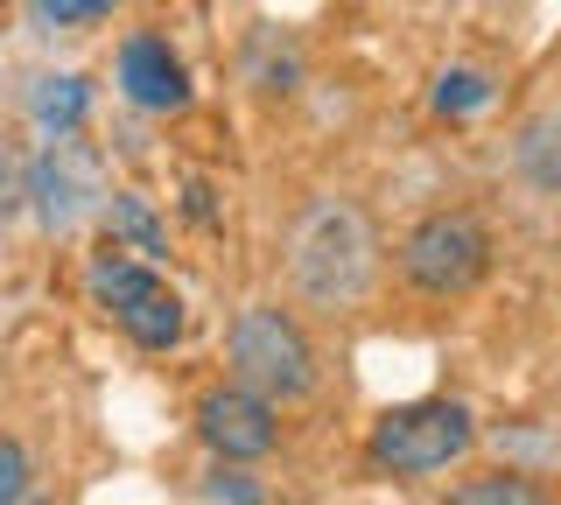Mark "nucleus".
<instances>
[{"mask_svg":"<svg viewBox=\"0 0 561 505\" xmlns=\"http://www.w3.org/2000/svg\"><path fill=\"white\" fill-rule=\"evenodd\" d=\"M28 113H35V127H43V134H78V127H84V113H92V84H84L78 71H64V78H35Z\"/></svg>","mask_w":561,"mask_h":505,"instance_id":"1a4fd4ad","label":"nucleus"},{"mask_svg":"<svg viewBox=\"0 0 561 505\" xmlns=\"http://www.w3.org/2000/svg\"><path fill=\"white\" fill-rule=\"evenodd\" d=\"M22 492H28V457H22V443L0 435V505H14Z\"/></svg>","mask_w":561,"mask_h":505,"instance_id":"4468645a","label":"nucleus"},{"mask_svg":"<svg viewBox=\"0 0 561 505\" xmlns=\"http://www.w3.org/2000/svg\"><path fill=\"white\" fill-rule=\"evenodd\" d=\"M484 106H491V78L484 71L456 64V71L435 78V113H443V119H470V113H484Z\"/></svg>","mask_w":561,"mask_h":505,"instance_id":"9b49d317","label":"nucleus"},{"mask_svg":"<svg viewBox=\"0 0 561 505\" xmlns=\"http://www.w3.org/2000/svg\"><path fill=\"white\" fill-rule=\"evenodd\" d=\"M99 211H105V232H113V239H134L140 253H162V246H169V239H162V218H154L148 204L134 197V190H113Z\"/></svg>","mask_w":561,"mask_h":505,"instance_id":"9d476101","label":"nucleus"},{"mask_svg":"<svg viewBox=\"0 0 561 505\" xmlns=\"http://www.w3.org/2000/svg\"><path fill=\"white\" fill-rule=\"evenodd\" d=\"M225 352H232L239 387H253L267 400H302L316 387V344L302 337V323H295L288 309H274V302L239 309Z\"/></svg>","mask_w":561,"mask_h":505,"instance_id":"7ed1b4c3","label":"nucleus"},{"mask_svg":"<svg viewBox=\"0 0 561 505\" xmlns=\"http://www.w3.org/2000/svg\"><path fill=\"white\" fill-rule=\"evenodd\" d=\"M35 14H43L49 28H84V22H99V14H113V0H35Z\"/></svg>","mask_w":561,"mask_h":505,"instance_id":"ddd939ff","label":"nucleus"},{"mask_svg":"<svg viewBox=\"0 0 561 505\" xmlns=\"http://www.w3.org/2000/svg\"><path fill=\"white\" fill-rule=\"evenodd\" d=\"M379 274V239L373 218L358 211L351 197H316L288 232V282L309 309H358L373 295Z\"/></svg>","mask_w":561,"mask_h":505,"instance_id":"f257e3e1","label":"nucleus"},{"mask_svg":"<svg viewBox=\"0 0 561 505\" xmlns=\"http://www.w3.org/2000/svg\"><path fill=\"white\" fill-rule=\"evenodd\" d=\"M119 92L140 113H183L190 106V71L162 36H127L119 43Z\"/></svg>","mask_w":561,"mask_h":505,"instance_id":"6e6552de","label":"nucleus"},{"mask_svg":"<svg viewBox=\"0 0 561 505\" xmlns=\"http://www.w3.org/2000/svg\"><path fill=\"white\" fill-rule=\"evenodd\" d=\"M22 204H28V169L14 154H0V218H14Z\"/></svg>","mask_w":561,"mask_h":505,"instance_id":"dca6fc26","label":"nucleus"},{"mask_svg":"<svg viewBox=\"0 0 561 505\" xmlns=\"http://www.w3.org/2000/svg\"><path fill=\"white\" fill-rule=\"evenodd\" d=\"M105 190H99V169L70 134H57L43 154L28 162V211L43 218V232H70L84 211H99Z\"/></svg>","mask_w":561,"mask_h":505,"instance_id":"423d86ee","label":"nucleus"},{"mask_svg":"<svg viewBox=\"0 0 561 505\" xmlns=\"http://www.w3.org/2000/svg\"><path fill=\"white\" fill-rule=\"evenodd\" d=\"M456 505H540V484L526 478H478V484H456Z\"/></svg>","mask_w":561,"mask_h":505,"instance_id":"f8f14e48","label":"nucleus"},{"mask_svg":"<svg viewBox=\"0 0 561 505\" xmlns=\"http://www.w3.org/2000/svg\"><path fill=\"white\" fill-rule=\"evenodd\" d=\"M470 443H478V414L463 400H400L365 435L373 463L393 470V478H435L456 457H470Z\"/></svg>","mask_w":561,"mask_h":505,"instance_id":"f03ea898","label":"nucleus"},{"mask_svg":"<svg viewBox=\"0 0 561 505\" xmlns=\"http://www.w3.org/2000/svg\"><path fill=\"white\" fill-rule=\"evenodd\" d=\"M84 288H92V302L113 317L140 352H169V344H183V295H175L162 274L148 267V260H127V253H99L92 274H84Z\"/></svg>","mask_w":561,"mask_h":505,"instance_id":"39448f33","label":"nucleus"},{"mask_svg":"<svg viewBox=\"0 0 561 505\" xmlns=\"http://www.w3.org/2000/svg\"><path fill=\"white\" fill-rule=\"evenodd\" d=\"M197 492H204V498H239V505H260V498H267L253 478H239V470H210Z\"/></svg>","mask_w":561,"mask_h":505,"instance_id":"2eb2a0df","label":"nucleus"},{"mask_svg":"<svg viewBox=\"0 0 561 505\" xmlns=\"http://www.w3.org/2000/svg\"><path fill=\"white\" fill-rule=\"evenodd\" d=\"M400 274H408L414 295H435V302H456L491 274V232L484 218L470 211H428L400 239Z\"/></svg>","mask_w":561,"mask_h":505,"instance_id":"20e7f679","label":"nucleus"},{"mask_svg":"<svg viewBox=\"0 0 561 505\" xmlns=\"http://www.w3.org/2000/svg\"><path fill=\"white\" fill-rule=\"evenodd\" d=\"M197 435H204L210 457H225V463H260L280 443L274 400L253 387H210L197 400Z\"/></svg>","mask_w":561,"mask_h":505,"instance_id":"0eeeda50","label":"nucleus"}]
</instances>
